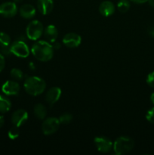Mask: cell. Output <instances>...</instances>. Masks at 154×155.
<instances>
[{
	"label": "cell",
	"instance_id": "6da1fadb",
	"mask_svg": "<svg viewBox=\"0 0 154 155\" xmlns=\"http://www.w3.org/2000/svg\"><path fill=\"white\" fill-rule=\"evenodd\" d=\"M31 52L37 60L46 62L51 60L54 56V48L49 42L39 40L33 44Z\"/></svg>",
	"mask_w": 154,
	"mask_h": 155
},
{
	"label": "cell",
	"instance_id": "7a4b0ae2",
	"mask_svg": "<svg viewBox=\"0 0 154 155\" xmlns=\"http://www.w3.org/2000/svg\"><path fill=\"white\" fill-rule=\"evenodd\" d=\"M24 86L27 94L32 96H37L43 93L45 90L46 83L43 79L33 76L26 79Z\"/></svg>",
	"mask_w": 154,
	"mask_h": 155
},
{
	"label": "cell",
	"instance_id": "3957f363",
	"mask_svg": "<svg viewBox=\"0 0 154 155\" xmlns=\"http://www.w3.org/2000/svg\"><path fill=\"white\" fill-rule=\"evenodd\" d=\"M134 146L132 139L128 136H120L113 143V151L117 155L126 154L131 151Z\"/></svg>",
	"mask_w": 154,
	"mask_h": 155
},
{
	"label": "cell",
	"instance_id": "277c9868",
	"mask_svg": "<svg viewBox=\"0 0 154 155\" xmlns=\"http://www.w3.org/2000/svg\"><path fill=\"white\" fill-rule=\"evenodd\" d=\"M44 32V27L42 23L38 20H34L29 23L26 29L27 36L30 40L36 41L42 36Z\"/></svg>",
	"mask_w": 154,
	"mask_h": 155
},
{
	"label": "cell",
	"instance_id": "5b68a950",
	"mask_svg": "<svg viewBox=\"0 0 154 155\" xmlns=\"http://www.w3.org/2000/svg\"><path fill=\"white\" fill-rule=\"evenodd\" d=\"M11 54H14L15 56L19 58L28 57L30 54V48L28 45L23 40H16L10 46Z\"/></svg>",
	"mask_w": 154,
	"mask_h": 155
},
{
	"label": "cell",
	"instance_id": "8992f818",
	"mask_svg": "<svg viewBox=\"0 0 154 155\" xmlns=\"http://www.w3.org/2000/svg\"><path fill=\"white\" fill-rule=\"evenodd\" d=\"M60 121L57 117H48L43 121L42 124V131L45 136L54 134L60 127Z\"/></svg>",
	"mask_w": 154,
	"mask_h": 155
},
{
	"label": "cell",
	"instance_id": "52a82bcc",
	"mask_svg": "<svg viewBox=\"0 0 154 155\" xmlns=\"http://www.w3.org/2000/svg\"><path fill=\"white\" fill-rule=\"evenodd\" d=\"M94 142L99 152L107 153L113 149V142L104 136H98L94 139Z\"/></svg>",
	"mask_w": 154,
	"mask_h": 155
},
{
	"label": "cell",
	"instance_id": "ba28073f",
	"mask_svg": "<svg viewBox=\"0 0 154 155\" xmlns=\"http://www.w3.org/2000/svg\"><path fill=\"white\" fill-rule=\"evenodd\" d=\"M18 13V6L14 2H7L0 5V15L4 18H13Z\"/></svg>",
	"mask_w": 154,
	"mask_h": 155
},
{
	"label": "cell",
	"instance_id": "9c48e42d",
	"mask_svg": "<svg viewBox=\"0 0 154 155\" xmlns=\"http://www.w3.org/2000/svg\"><path fill=\"white\" fill-rule=\"evenodd\" d=\"M20 90V85L14 80H8L2 86V91L5 95H18Z\"/></svg>",
	"mask_w": 154,
	"mask_h": 155
},
{
	"label": "cell",
	"instance_id": "30bf717a",
	"mask_svg": "<svg viewBox=\"0 0 154 155\" xmlns=\"http://www.w3.org/2000/svg\"><path fill=\"white\" fill-rule=\"evenodd\" d=\"M63 43L68 48H76L81 44L82 38L75 33H66L63 38Z\"/></svg>",
	"mask_w": 154,
	"mask_h": 155
},
{
	"label": "cell",
	"instance_id": "8fae6325",
	"mask_svg": "<svg viewBox=\"0 0 154 155\" xmlns=\"http://www.w3.org/2000/svg\"><path fill=\"white\" fill-rule=\"evenodd\" d=\"M29 117L28 113L24 109L17 110L11 115V122L14 126L20 127L24 125L27 121Z\"/></svg>",
	"mask_w": 154,
	"mask_h": 155
},
{
	"label": "cell",
	"instance_id": "7c38bea8",
	"mask_svg": "<svg viewBox=\"0 0 154 155\" xmlns=\"http://www.w3.org/2000/svg\"><path fill=\"white\" fill-rule=\"evenodd\" d=\"M61 89L59 87H52L49 89L45 95V99L50 106H53L61 96Z\"/></svg>",
	"mask_w": 154,
	"mask_h": 155
},
{
	"label": "cell",
	"instance_id": "4fadbf2b",
	"mask_svg": "<svg viewBox=\"0 0 154 155\" xmlns=\"http://www.w3.org/2000/svg\"><path fill=\"white\" fill-rule=\"evenodd\" d=\"M37 8L39 12L44 15H48L54 8L53 0H38Z\"/></svg>",
	"mask_w": 154,
	"mask_h": 155
},
{
	"label": "cell",
	"instance_id": "5bb4252c",
	"mask_svg": "<svg viewBox=\"0 0 154 155\" xmlns=\"http://www.w3.org/2000/svg\"><path fill=\"white\" fill-rule=\"evenodd\" d=\"M99 12L104 17H110L115 12V5L112 2L104 1L99 5Z\"/></svg>",
	"mask_w": 154,
	"mask_h": 155
},
{
	"label": "cell",
	"instance_id": "9a60e30c",
	"mask_svg": "<svg viewBox=\"0 0 154 155\" xmlns=\"http://www.w3.org/2000/svg\"><path fill=\"white\" fill-rule=\"evenodd\" d=\"M44 36H45V39L48 40V42L53 43L54 42H55L57 39V36H58V31H57V29L56 28V27L54 25H48L44 30Z\"/></svg>",
	"mask_w": 154,
	"mask_h": 155
},
{
	"label": "cell",
	"instance_id": "2e32d148",
	"mask_svg": "<svg viewBox=\"0 0 154 155\" xmlns=\"http://www.w3.org/2000/svg\"><path fill=\"white\" fill-rule=\"evenodd\" d=\"M20 15L25 19H31L36 15V11L33 5L30 4H24L20 8Z\"/></svg>",
	"mask_w": 154,
	"mask_h": 155
},
{
	"label": "cell",
	"instance_id": "e0dca14e",
	"mask_svg": "<svg viewBox=\"0 0 154 155\" xmlns=\"http://www.w3.org/2000/svg\"><path fill=\"white\" fill-rule=\"evenodd\" d=\"M11 108V102L7 96L0 95V113L5 114Z\"/></svg>",
	"mask_w": 154,
	"mask_h": 155
},
{
	"label": "cell",
	"instance_id": "ac0fdd59",
	"mask_svg": "<svg viewBox=\"0 0 154 155\" xmlns=\"http://www.w3.org/2000/svg\"><path fill=\"white\" fill-rule=\"evenodd\" d=\"M33 112L39 120H44L47 115V108L42 104H37L35 105Z\"/></svg>",
	"mask_w": 154,
	"mask_h": 155
},
{
	"label": "cell",
	"instance_id": "d6986e66",
	"mask_svg": "<svg viewBox=\"0 0 154 155\" xmlns=\"http://www.w3.org/2000/svg\"><path fill=\"white\" fill-rule=\"evenodd\" d=\"M130 4L129 0H119L117 3V8L118 10L121 12V13H125L128 12L130 8Z\"/></svg>",
	"mask_w": 154,
	"mask_h": 155
},
{
	"label": "cell",
	"instance_id": "ffe728a7",
	"mask_svg": "<svg viewBox=\"0 0 154 155\" xmlns=\"http://www.w3.org/2000/svg\"><path fill=\"white\" fill-rule=\"evenodd\" d=\"M10 75L11 77V78L13 80H16V81H20V80H22L24 79V73L22 72V71L18 68H13V69L11 71Z\"/></svg>",
	"mask_w": 154,
	"mask_h": 155
},
{
	"label": "cell",
	"instance_id": "44dd1931",
	"mask_svg": "<svg viewBox=\"0 0 154 155\" xmlns=\"http://www.w3.org/2000/svg\"><path fill=\"white\" fill-rule=\"evenodd\" d=\"M11 44V37L4 32H0V47L9 46Z\"/></svg>",
	"mask_w": 154,
	"mask_h": 155
},
{
	"label": "cell",
	"instance_id": "7402d4cb",
	"mask_svg": "<svg viewBox=\"0 0 154 155\" xmlns=\"http://www.w3.org/2000/svg\"><path fill=\"white\" fill-rule=\"evenodd\" d=\"M8 136L9 139H11V140L18 139L20 136L19 127H16V126H14L13 127H11L8 133Z\"/></svg>",
	"mask_w": 154,
	"mask_h": 155
},
{
	"label": "cell",
	"instance_id": "603a6c76",
	"mask_svg": "<svg viewBox=\"0 0 154 155\" xmlns=\"http://www.w3.org/2000/svg\"><path fill=\"white\" fill-rule=\"evenodd\" d=\"M59 121L62 124H68L72 121V115L69 113H64L62 115H60V117L58 118Z\"/></svg>",
	"mask_w": 154,
	"mask_h": 155
},
{
	"label": "cell",
	"instance_id": "cb8c5ba5",
	"mask_svg": "<svg viewBox=\"0 0 154 155\" xmlns=\"http://www.w3.org/2000/svg\"><path fill=\"white\" fill-rule=\"evenodd\" d=\"M146 119L148 122L154 124V107H152L146 112Z\"/></svg>",
	"mask_w": 154,
	"mask_h": 155
},
{
	"label": "cell",
	"instance_id": "d4e9b609",
	"mask_svg": "<svg viewBox=\"0 0 154 155\" xmlns=\"http://www.w3.org/2000/svg\"><path fill=\"white\" fill-rule=\"evenodd\" d=\"M146 83H147L148 86H149L150 87L154 88V71L149 73V74L146 77Z\"/></svg>",
	"mask_w": 154,
	"mask_h": 155
},
{
	"label": "cell",
	"instance_id": "484cf974",
	"mask_svg": "<svg viewBox=\"0 0 154 155\" xmlns=\"http://www.w3.org/2000/svg\"><path fill=\"white\" fill-rule=\"evenodd\" d=\"M0 53L3 55H10L11 54V51L10 45L9 46H4V47H0Z\"/></svg>",
	"mask_w": 154,
	"mask_h": 155
},
{
	"label": "cell",
	"instance_id": "4316f807",
	"mask_svg": "<svg viewBox=\"0 0 154 155\" xmlns=\"http://www.w3.org/2000/svg\"><path fill=\"white\" fill-rule=\"evenodd\" d=\"M5 66V60L4 55L0 53V72L3 71Z\"/></svg>",
	"mask_w": 154,
	"mask_h": 155
},
{
	"label": "cell",
	"instance_id": "83f0119b",
	"mask_svg": "<svg viewBox=\"0 0 154 155\" xmlns=\"http://www.w3.org/2000/svg\"><path fill=\"white\" fill-rule=\"evenodd\" d=\"M147 32H148V34H149L151 37L154 38V26L149 27V28H148Z\"/></svg>",
	"mask_w": 154,
	"mask_h": 155
},
{
	"label": "cell",
	"instance_id": "f1b7e54d",
	"mask_svg": "<svg viewBox=\"0 0 154 155\" xmlns=\"http://www.w3.org/2000/svg\"><path fill=\"white\" fill-rule=\"evenodd\" d=\"M130 1L135 3V4H143V3L147 2L148 0H130Z\"/></svg>",
	"mask_w": 154,
	"mask_h": 155
},
{
	"label": "cell",
	"instance_id": "f546056e",
	"mask_svg": "<svg viewBox=\"0 0 154 155\" xmlns=\"http://www.w3.org/2000/svg\"><path fill=\"white\" fill-rule=\"evenodd\" d=\"M60 46H61V45H60V43H59V42H57L56 41L53 42L52 47L54 49H59V48H60Z\"/></svg>",
	"mask_w": 154,
	"mask_h": 155
},
{
	"label": "cell",
	"instance_id": "4dcf8cb0",
	"mask_svg": "<svg viewBox=\"0 0 154 155\" xmlns=\"http://www.w3.org/2000/svg\"><path fill=\"white\" fill-rule=\"evenodd\" d=\"M5 124V119H4V117L3 116H0V128H2V127H3V125H4Z\"/></svg>",
	"mask_w": 154,
	"mask_h": 155
},
{
	"label": "cell",
	"instance_id": "1f68e13d",
	"mask_svg": "<svg viewBox=\"0 0 154 155\" xmlns=\"http://www.w3.org/2000/svg\"><path fill=\"white\" fill-rule=\"evenodd\" d=\"M148 3L151 7L154 8V0H148Z\"/></svg>",
	"mask_w": 154,
	"mask_h": 155
},
{
	"label": "cell",
	"instance_id": "d6a6232c",
	"mask_svg": "<svg viewBox=\"0 0 154 155\" xmlns=\"http://www.w3.org/2000/svg\"><path fill=\"white\" fill-rule=\"evenodd\" d=\"M150 101L154 104V92H152L150 95Z\"/></svg>",
	"mask_w": 154,
	"mask_h": 155
},
{
	"label": "cell",
	"instance_id": "836d02e7",
	"mask_svg": "<svg viewBox=\"0 0 154 155\" xmlns=\"http://www.w3.org/2000/svg\"><path fill=\"white\" fill-rule=\"evenodd\" d=\"M22 1V0H14V2L15 3H18V2H21Z\"/></svg>",
	"mask_w": 154,
	"mask_h": 155
}]
</instances>
